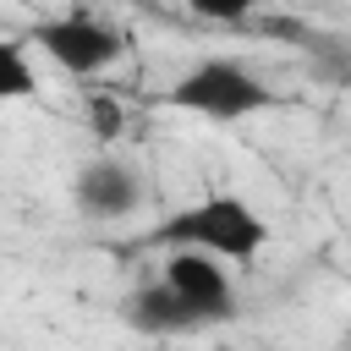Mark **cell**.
Masks as SVG:
<instances>
[{
	"label": "cell",
	"mask_w": 351,
	"mask_h": 351,
	"mask_svg": "<svg viewBox=\"0 0 351 351\" xmlns=\"http://www.w3.org/2000/svg\"><path fill=\"white\" fill-rule=\"evenodd\" d=\"M148 241H154V247H203V252H214V258H225V263H247V258L263 252L269 225L258 219V208H252L247 197L214 192V197L170 214L165 225H154Z\"/></svg>",
	"instance_id": "1"
},
{
	"label": "cell",
	"mask_w": 351,
	"mask_h": 351,
	"mask_svg": "<svg viewBox=\"0 0 351 351\" xmlns=\"http://www.w3.org/2000/svg\"><path fill=\"white\" fill-rule=\"evenodd\" d=\"M165 104L186 110V115H203V121H247V115L269 110V88L241 60L208 55V60H197L192 71H181L165 88Z\"/></svg>",
	"instance_id": "2"
},
{
	"label": "cell",
	"mask_w": 351,
	"mask_h": 351,
	"mask_svg": "<svg viewBox=\"0 0 351 351\" xmlns=\"http://www.w3.org/2000/svg\"><path fill=\"white\" fill-rule=\"evenodd\" d=\"M33 44H44V55L71 71V77H99L110 71L121 55H126V33L88 16V11H71V16H49L33 27Z\"/></svg>",
	"instance_id": "3"
},
{
	"label": "cell",
	"mask_w": 351,
	"mask_h": 351,
	"mask_svg": "<svg viewBox=\"0 0 351 351\" xmlns=\"http://www.w3.org/2000/svg\"><path fill=\"white\" fill-rule=\"evenodd\" d=\"M159 280H170L176 296H181L203 324L236 318V285H230L225 258H214V252H203V247H170L165 263H159Z\"/></svg>",
	"instance_id": "4"
},
{
	"label": "cell",
	"mask_w": 351,
	"mask_h": 351,
	"mask_svg": "<svg viewBox=\"0 0 351 351\" xmlns=\"http://www.w3.org/2000/svg\"><path fill=\"white\" fill-rule=\"evenodd\" d=\"M71 192H77L82 214H93V219H121V214H132V208L143 203L137 170H132L126 159H110V154H104V159H88V165L77 170Z\"/></svg>",
	"instance_id": "5"
},
{
	"label": "cell",
	"mask_w": 351,
	"mask_h": 351,
	"mask_svg": "<svg viewBox=\"0 0 351 351\" xmlns=\"http://www.w3.org/2000/svg\"><path fill=\"white\" fill-rule=\"evenodd\" d=\"M121 318H126L137 335H154V340H170V335H192V329H203V318L176 296L170 280H143V285L121 302Z\"/></svg>",
	"instance_id": "6"
},
{
	"label": "cell",
	"mask_w": 351,
	"mask_h": 351,
	"mask_svg": "<svg viewBox=\"0 0 351 351\" xmlns=\"http://www.w3.org/2000/svg\"><path fill=\"white\" fill-rule=\"evenodd\" d=\"M33 93H38V71H33L27 49L16 38H0V104L33 99Z\"/></svg>",
	"instance_id": "7"
},
{
	"label": "cell",
	"mask_w": 351,
	"mask_h": 351,
	"mask_svg": "<svg viewBox=\"0 0 351 351\" xmlns=\"http://www.w3.org/2000/svg\"><path fill=\"white\" fill-rule=\"evenodd\" d=\"M181 5L203 22H219V27H247L263 11V0H181Z\"/></svg>",
	"instance_id": "8"
},
{
	"label": "cell",
	"mask_w": 351,
	"mask_h": 351,
	"mask_svg": "<svg viewBox=\"0 0 351 351\" xmlns=\"http://www.w3.org/2000/svg\"><path fill=\"white\" fill-rule=\"evenodd\" d=\"M88 126H93L99 143H115V137H121V104H115L110 93H93V99H88Z\"/></svg>",
	"instance_id": "9"
},
{
	"label": "cell",
	"mask_w": 351,
	"mask_h": 351,
	"mask_svg": "<svg viewBox=\"0 0 351 351\" xmlns=\"http://www.w3.org/2000/svg\"><path fill=\"white\" fill-rule=\"evenodd\" d=\"M137 5H143V11H159V0H137Z\"/></svg>",
	"instance_id": "10"
}]
</instances>
